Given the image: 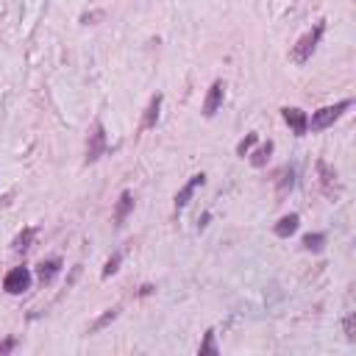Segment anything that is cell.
<instances>
[{
    "mask_svg": "<svg viewBox=\"0 0 356 356\" xmlns=\"http://www.w3.org/2000/svg\"><path fill=\"white\" fill-rule=\"evenodd\" d=\"M323 34H326V20H320V23H315L312 25L295 44H292V62L295 64H306L309 59H312V53L318 51V44H320V39H323Z\"/></svg>",
    "mask_w": 356,
    "mask_h": 356,
    "instance_id": "1",
    "label": "cell"
},
{
    "mask_svg": "<svg viewBox=\"0 0 356 356\" xmlns=\"http://www.w3.org/2000/svg\"><path fill=\"white\" fill-rule=\"evenodd\" d=\"M353 106V101H340V103H334V106H323V109H318L315 114H312V120H309V125H312V131H323V128H331L348 109Z\"/></svg>",
    "mask_w": 356,
    "mask_h": 356,
    "instance_id": "2",
    "label": "cell"
},
{
    "mask_svg": "<svg viewBox=\"0 0 356 356\" xmlns=\"http://www.w3.org/2000/svg\"><path fill=\"white\" fill-rule=\"evenodd\" d=\"M103 151H106V128L101 120H95L86 137V164H95L103 156Z\"/></svg>",
    "mask_w": 356,
    "mask_h": 356,
    "instance_id": "3",
    "label": "cell"
},
{
    "mask_svg": "<svg viewBox=\"0 0 356 356\" xmlns=\"http://www.w3.org/2000/svg\"><path fill=\"white\" fill-rule=\"evenodd\" d=\"M31 284H34V276H31L28 267H12L3 279V290L9 295H23V292L31 290Z\"/></svg>",
    "mask_w": 356,
    "mask_h": 356,
    "instance_id": "4",
    "label": "cell"
},
{
    "mask_svg": "<svg viewBox=\"0 0 356 356\" xmlns=\"http://www.w3.org/2000/svg\"><path fill=\"white\" fill-rule=\"evenodd\" d=\"M222 101H226V81L217 78L212 86H209V92L203 98V117H214L222 106Z\"/></svg>",
    "mask_w": 356,
    "mask_h": 356,
    "instance_id": "5",
    "label": "cell"
},
{
    "mask_svg": "<svg viewBox=\"0 0 356 356\" xmlns=\"http://www.w3.org/2000/svg\"><path fill=\"white\" fill-rule=\"evenodd\" d=\"M281 117H284V123L292 128L295 137H303V134L309 131V117H306V112H301V109H295V106H284V109H281Z\"/></svg>",
    "mask_w": 356,
    "mask_h": 356,
    "instance_id": "6",
    "label": "cell"
},
{
    "mask_svg": "<svg viewBox=\"0 0 356 356\" xmlns=\"http://www.w3.org/2000/svg\"><path fill=\"white\" fill-rule=\"evenodd\" d=\"M203 184H206V175H203V173L192 175L190 181H187V184H184L181 190H178V195H175V212H181V209H184V206H187V203L192 201L195 190H198V187H203Z\"/></svg>",
    "mask_w": 356,
    "mask_h": 356,
    "instance_id": "7",
    "label": "cell"
},
{
    "mask_svg": "<svg viewBox=\"0 0 356 356\" xmlns=\"http://www.w3.org/2000/svg\"><path fill=\"white\" fill-rule=\"evenodd\" d=\"M292 187H295V167H281L279 173H276V195L279 198H287L290 192H292Z\"/></svg>",
    "mask_w": 356,
    "mask_h": 356,
    "instance_id": "8",
    "label": "cell"
},
{
    "mask_svg": "<svg viewBox=\"0 0 356 356\" xmlns=\"http://www.w3.org/2000/svg\"><path fill=\"white\" fill-rule=\"evenodd\" d=\"M298 226H301V217L298 214H284L279 222H276V237L279 240H287V237H292L295 231H298Z\"/></svg>",
    "mask_w": 356,
    "mask_h": 356,
    "instance_id": "9",
    "label": "cell"
},
{
    "mask_svg": "<svg viewBox=\"0 0 356 356\" xmlns=\"http://www.w3.org/2000/svg\"><path fill=\"white\" fill-rule=\"evenodd\" d=\"M318 173H320V187L329 198H334V187H337V173L326 164V162H318Z\"/></svg>",
    "mask_w": 356,
    "mask_h": 356,
    "instance_id": "10",
    "label": "cell"
},
{
    "mask_svg": "<svg viewBox=\"0 0 356 356\" xmlns=\"http://www.w3.org/2000/svg\"><path fill=\"white\" fill-rule=\"evenodd\" d=\"M62 273V259H48L39 264V281L42 284H53V279Z\"/></svg>",
    "mask_w": 356,
    "mask_h": 356,
    "instance_id": "11",
    "label": "cell"
},
{
    "mask_svg": "<svg viewBox=\"0 0 356 356\" xmlns=\"http://www.w3.org/2000/svg\"><path fill=\"white\" fill-rule=\"evenodd\" d=\"M162 95H153L151 98V103H148V109H145V117H142V131H148V128H156V123H159V109H162Z\"/></svg>",
    "mask_w": 356,
    "mask_h": 356,
    "instance_id": "12",
    "label": "cell"
},
{
    "mask_svg": "<svg viewBox=\"0 0 356 356\" xmlns=\"http://www.w3.org/2000/svg\"><path fill=\"white\" fill-rule=\"evenodd\" d=\"M131 209H134V195L125 190V192L120 195V201H117V209H114V222H117V226H123V222L128 220Z\"/></svg>",
    "mask_w": 356,
    "mask_h": 356,
    "instance_id": "13",
    "label": "cell"
},
{
    "mask_svg": "<svg viewBox=\"0 0 356 356\" xmlns=\"http://www.w3.org/2000/svg\"><path fill=\"white\" fill-rule=\"evenodd\" d=\"M270 153H273V142L267 140L264 145H259V148L251 153V164H253V167H264L267 162H270Z\"/></svg>",
    "mask_w": 356,
    "mask_h": 356,
    "instance_id": "14",
    "label": "cell"
},
{
    "mask_svg": "<svg viewBox=\"0 0 356 356\" xmlns=\"http://www.w3.org/2000/svg\"><path fill=\"white\" fill-rule=\"evenodd\" d=\"M34 237H36V229H25V231H20V234L14 237V242H12V248H14L17 253H25V251L31 248V242H34Z\"/></svg>",
    "mask_w": 356,
    "mask_h": 356,
    "instance_id": "15",
    "label": "cell"
},
{
    "mask_svg": "<svg viewBox=\"0 0 356 356\" xmlns=\"http://www.w3.org/2000/svg\"><path fill=\"white\" fill-rule=\"evenodd\" d=\"M117 315H120V306H112V309H106L103 315H101V318H98L92 326H89V331H92V334H95V331H103V329H106V326H109V323H112Z\"/></svg>",
    "mask_w": 356,
    "mask_h": 356,
    "instance_id": "16",
    "label": "cell"
},
{
    "mask_svg": "<svg viewBox=\"0 0 356 356\" xmlns=\"http://www.w3.org/2000/svg\"><path fill=\"white\" fill-rule=\"evenodd\" d=\"M301 245H303L306 251H312V253H320L323 245H326V234H306V237L301 240Z\"/></svg>",
    "mask_w": 356,
    "mask_h": 356,
    "instance_id": "17",
    "label": "cell"
},
{
    "mask_svg": "<svg viewBox=\"0 0 356 356\" xmlns=\"http://www.w3.org/2000/svg\"><path fill=\"white\" fill-rule=\"evenodd\" d=\"M198 353H214V356L220 353V348H217V342H214V331H206V337H203Z\"/></svg>",
    "mask_w": 356,
    "mask_h": 356,
    "instance_id": "18",
    "label": "cell"
},
{
    "mask_svg": "<svg viewBox=\"0 0 356 356\" xmlns=\"http://www.w3.org/2000/svg\"><path fill=\"white\" fill-rule=\"evenodd\" d=\"M256 142H259V134H248V137H245V140H240V145H237V156H242V159H245V153H248Z\"/></svg>",
    "mask_w": 356,
    "mask_h": 356,
    "instance_id": "19",
    "label": "cell"
},
{
    "mask_svg": "<svg viewBox=\"0 0 356 356\" xmlns=\"http://www.w3.org/2000/svg\"><path fill=\"white\" fill-rule=\"evenodd\" d=\"M120 262H123V253H114V256L106 262V267H103V279H109V276H114V273L120 270Z\"/></svg>",
    "mask_w": 356,
    "mask_h": 356,
    "instance_id": "20",
    "label": "cell"
},
{
    "mask_svg": "<svg viewBox=\"0 0 356 356\" xmlns=\"http://www.w3.org/2000/svg\"><path fill=\"white\" fill-rule=\"evenodd\" d=\"M345 337H348V342H356V318L353 315L345 318Z\"/></svg>",
    "mask_w": 356,
    "mask_h": 356,
    "instance_id": "21",
    "label": "cell"
},
{
    "mask_svg": "<svg viewBox=\"0 0 356 356\" xmlns=\"http://www.w3.org/2000/svg\"><path fill=\"white\" fill-rule=\"evenodd\" d=\"M14 345H17V340H14V337H9V340H3V342H0V356H6V353H9V351H12Z\"/></svg>",
    "mask_w": 356,
    "mask_h": 356,
    "instance_id": "22",
    "label": "cell"
}]
</instances>
